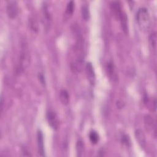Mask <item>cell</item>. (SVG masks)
<instances>
[{"label": "cell", "instance_id": "9", "mask_svg": "<svg viewBox=\"0 0 157 157\" xmlns=\"http://www.w3.org/2000/svg\"><path fill=\"white\" fill-rule=\"evenodd\" d=\"M135 137L140 147L145 148L146 147V139L144 132L140 129H136L135 131Z\"/></svg>", "mask_w": 157, "mask_h": 157}, {"label": "cell", "instance_id": "19", "mask_svg": "<svg viewBox=\"0 0 157 157\" xmlns=\"http://www.w3.org/2000/svg\"><path fill=\"white\" fill-rule=\"evenodd\" d=\"M29 22L31 29L34 32H37L39 30V25L37 20L34 18H30Z\"/></svg>", "mask_w": 157, "mask_h": 157}, {"label": "cell", "instance_id": "11", "mask_svg": "<svg viewBox=\"0 0 157 157\" xmlns=\"http://www.w3.org/2000/svg\"><path fill=\"white\" fill-rule=\"evenodd\" d=\"M118 18L120 21L122 30L123 31L124 34H128V17L125 12L123 10L121 14L120 15Z\"/></svg>", "mask_w": 157, "mask_h": 157}, {"label": "cell", "instance_id": "1", "mask_svg": "<svg viewBox=\"0 0 157 157\" xmlns=\"http://www.w3.org/2000/svg\"><path fill=\"white\" fill-rule=\"evenodd\" d=\"M136 20L142 31H147L149 29L151 25V18L147 8L142 7L138 9L136 13Z\"/></svg>", "mask_w": 157, "mask_h": 157}, {"label": "cell", "instance_id": "5", "mask_svg": "<svg viewBox=\"0 0 157 157\" xmlns=\"http://www.w3.org/2000/svg\"><path fill=\"white\" fill-rule=\"evenodd\" d=\"M47 119L49 126L55 130H56L59 127V119L56 113L53 110H49L47 113Z\"/></svg>", "mask_w": 157, "mask_h": 157}, {"label": "cell", "instance_id": "13", "mask_svg": "<svg viewBox=\"0 0 157 157\" xmlns=\"http://www.w3.org/2000/svg\"><path fill=\"white\" fill-rule=\"evenodd\" d=\"M59 100L62 104L67 105L69 102V95L66 90H61L59 92Z\"/></svg>", "mask_w": 157, "mask_h": 157}, {"label": "cell", "instance_id": "7", "mask_svg": "<svg viewBox=\"0 0 157 157\" xmlns=\"http://www.w3.org/2000/svg\"><path fill=\"white\" fill-rule=\"evenodd\" d=\"M144 122L145 125L146 126L147 129L148 131H152V132L154 133L155 137H156V123L153 119V118L150 115H145L144 117Z\"/></svg>", "mask_w": 157, "mask_h": 157}, {"label": "cell", "instance_id": "3", "mask_svg": "<svg viewBox=\"0 0 157 157\" xmlns=\"http://www.w3.org/2000/svg\"><path fill=\"white\" fill-rule=\"evenodd\" d=\"M6 13L7 16L12 19L16 18L18 13V3L15 1H9L6 6Z\"/></svg>", "mask_w": 157, "mask_h": 157}, {"label": "cell", "instance_id": "8", "mask_svg": "<svg viewBox=\"0 0 157 157\" xmlns=\"http://www.w3.org/2000/svg\"><path fill=\"white\" fill-rule=\"evenodd\" d=\"M37 147L38 151L41 156H45V150H44V135L40 130L37 131Z\"/></svg>", "mask_w": 157, "mask_h": 157}, {"label": "cell", "instance_id": "17", "mask_svg": "<svg viewBox=\"0 0 157 157\" xmlns=\"http://www.w3.org/2000/svg\"><path fill=\"white\" fill-rule=\"evenodd\" d=\"M89 138H90V140L91 142V143H93L94 144H97L99 140V137L98 134L94 131H92L90 132Z\"/></svg>", "mask_w": 157, "mask_h": 157}, {"label": "cell", "instance_id": "16", "mask_svg": "<svg viewBox=\"0 0 157 157\" xmlns=\"http://www.w3.org/2000/svg\"><path fill=\"white\" fill-rule=\"evenodd\" d=\"M156 40H157V36L156 33L155 31L151 33L148 37V41L150 45L153 49H156Z\"/></svg>", "mask_w": 157, "mask_h": 157}, {"label": "cell", "instance_id": "6", "mask_svg": "<svg viewBox=\"0 0 157 157\" xmlns=\"http://www.w3.org/2000/svg\"><path fill=\"white\" fill-rule=\"evenodd\" d=\"M106 69H107V72L110 77V78L113 81V82H117L118 80V74L115 68V66L113 64V63L112 61H109L107 63L106 66Z\"/></svg>", "mask_w": 157, "mask_h": 157}, {"label": "cell", "instance_id": "15", "mask_svg": "<svg viewBox=\"0 0 157 157\" xmlns=\"http://www.w3.org/2000/svg\"><path fill=\"white\" fill-rule=\"evenodd\" d=\"M81 12L82 18L85 21L88 20V19L90 18V10L89 7L86 4H84L82 6Z\"/></svg>", "mask_w": 157, "mask_h": 157}, {"label": "cell", "instance_id": "14", "mask_svg": "<svg viewBox=\"0 0 157 157\" xmlns=\"http://www.w3.org/2000/svg\"><path fill=\"white\" fill-rule=\"evenodd\" d=\"M74 8H75L74 2L73 1H70L67 4V6L66 8L65 15L68 17H71L74 11Z\"/></svg>", "mask_w": 157, "mask_h": 157}, {"label": "cell", "instance_id": "18", "mask_svg": "<svg viewBox=\"0 0 157 157\" xmlns=\"http://www.w3.org/2000/svg\"><path fill=\"white\" fill-rule=\"evenodd\" d=\"M76 150H77V155L79 156H82L84 151V144L82 140H78L77 141V143L76 145Z\"/></svg>", "mask_w": 157, "mask_h": 157}, {"label": "cell", "instance_id": "10", "mask_svg": "<svg viewBox=\"0 0 157 157\" xmlns=\"http://www.w3.org/2000/svg\"><path fill=\"white\" fill-rule=\"evenodd\" d=\"M85 68H86V72L87 78H88L90 83L91 85H94V83H95L96 77H95L94 69H93V67L91 63H88L86 64Z\"/></svg>", "mask_w": 157, "mask_h": 157}, {"label": "cell", "instance_id": "2", "mask_svg": "<svg viewBox=\"0 0 157 157\" xmlns=\"http://www.w3.org/2000/svg\"><path fill=\"white\" fill-rule=\"evenodd\" d=\"M30 63V53L27 44L23 42L21 45L18 63L17 66L18 73L23 72L29 66Z\"/></svg>", "mask_w": 157, "mask_h": 157}, {"label": "cell", "instance_id": "12", "mask_svg": "<svg viewBox=\"0 0 157 157\" xmlns=\"http://www.w3.org/2000/svg\"><path fill=\"white\" fill-rule=\"evenodd\" d=\"M110 7L114 15L118 18L123 11L121 3L119 1H112L110 3Z\"/></svg>", "mask_w": 157, "mask_h": 157}, {"label": "cell", "instance_id": "21", "mask_svg": "<svg viewBox=\"0 0 157 157\" xmlns=\"http://www.w3.org/2000/svg\"><path fill=\"white\" fill-rule=\"evenodd\" d=\"M39 80L40 82V83L42 85H45V77L44 76V75L41 73H40L39 74Z\"/></svg>", "mask_w": 157, "mask_h": 157}, {"label": "cell", "instance_id": "20", "mask_svg": "<svg viewBox=\"0 0 157 157\" xmlns=\"http://www.w3.org/2000/svg\"><path fill=\"white\" fill-rule=\"evenodd\" d=\"M121 142L127 147L131 146V140L129 137L125 134H123L121 137Z\"/></svg>", "mask_w": 157, "mask_h": 157}, {"label": "cell", "instance_id": "4", "mask_svg": "<svg viewBox=\"0 0 157 157\" xmlns=\"http://www.w3.org/2000/svg\"><path fill=\"white\" fill-rule=\"evenodd\" d=\"M42 22L44 24V26H45V28L48 30L50 29L51 23H52V16L50 14V11H48V7L45 3L42 6Z\"/></svg>", "mask_w": 157, "mask_h": 157}]
</instances>
